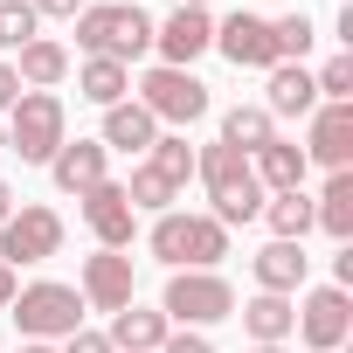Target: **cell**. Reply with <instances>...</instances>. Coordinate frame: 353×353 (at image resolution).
Wrapping results in <instances>:
<instances>
[{"instance_id": "cell-9", "label": "cell", "mask_w": 353, "mask_h": 353, "mask_svg": "<svg viewBox=\"0 0 353 353\" xmlns=\"http://www.w3.org/2000/svg\"><path fill=\"white\" fill-rule=\"evenodd\" d=\"M312 353H339L346 346V332H353V298L339 291V284H319V291H305V305H298V325H291Z\"/></svg>"}, {"instance_id": "cell-31", "label": "cell", "mask_w": 353, "mask_h": 353, "mask_svg": "<svg viewBox=\"0 0 353 353\" xmlns=\"http://www.w3.org/2000/svg\"><path fill=\"white\" fill-rule=\"evenodd\" d=\"M312 83H319V104H353V56H332Z\"/></svg>"}, {"instance_id": "cell-37", "label": "cell", "mask_w": 353, "mask_h": 353, "mask_svg": "<svg viewBox=\"0 0 353 353\" xmlns=\"http://www.w3.org/2000/svg\"><path fill=\"white\" fill-rule=\"evenodd\" d=\"M8 215H14V188H8V181H0V222H8Z\"/></svg>"}, {"instance_id": "cell-4", "label": "cell", "mask_w": 353, "mask_h": 353, "mask_svg": "<svg viewBox=\"0 0 353 353\" xmlns=\"http://www.w3.org/2000/svg\"><path fill=\"white\" fill-rule=\"evenodd\" d=\"M159 312H166V325H188V332L222 325V319H236V284L222 270H173Z\"/></svg>"}, {"instance_id": "cell-33", "label": "cell", "mask_w": 353, "mask_h": 353, "mask_svg": "<svg viewBox=\"0 0 353 353\" xmlns=\"http://www.w3.org/2000/svg\"><path fill=\"white\" fill-rule=\"evenodd\" d=\"M56 353H111V339H104V332H90V325H77V332H70Z\"/></svg>"}, {"instance_id": "cell-12", "label": "cell", "mask_w": 353, "mask_h": 353, "mask_svg": "<svg viewBox=\"0 0 353 353\" xmlns=\"http://www.w3.org/2000/svg\"><path fill=\"white\" fill-rule=\"evenodd\" d=\"M215 49L236 63V70H277V42H270V14H250L236 8L229 21H215Z\"/></svg>"}, {"instance_id": "cell-16", "label": "cell", "mask_w": 353, "mask_h": 353, "mask_svg": "<svg viewBox=\"0 0 353 353\" xmlns=\"http://www.w3.org/2000/svg\"><path fill=\"white\" fill-rule=\"evenodd\" d=\"M49 181H56L63 194H77V201H83L97 181H111V173H104V145H97V139H63V145H56V159H49Z\"/></svg>"}, {"instance_id": "cell-22", "label": "cell", "mask_w": 353, "mask_h": 353, "mask_svg": "<svg viewBox=\"0 0 353 353\" xmlns=\"http://www.w3.org/2000/svg\"><path fill=\"white\" fill-rule=\"evenodd\" d=\"M291 325H298V298H270V291H256V298L243 305V332H250L256 346H284Z\"/></svg>"}, {"instance_id": "cell-25", "label": "cell", "mask_w": 353, "mask_h": 353, "mask_svg": "<svg viewBox=\"0 0 353 353\" xmlns=\"http://www.w3.org/2000/svg\"><path fill=\"white\" fill-rule=\"evenodd\" d=\"M270 139H277V118H270L263 104H236V111H222V145H236L243 159L263 152Z\"/></svg>"}, {"instance_id": "cell-32", "label": "cell", "mask_w": 353, "mask_h": 353, "mask_svg": "<svg viewBox=\"0 0 353 353\" xmlns=\"http://www.w3.org/2000/svg\"><path fill=\"white\" fill-rule=\"evenodd\" d=\"M159 353H215V339H208V332H188V325H181V332H166V346H159Z\"/></svg>"}, {"instance_id": "cell-19", "label": "cell", "mask_w": 353, "mask_h": 353, "mask_svg": "<svg viewBox=\"0 0 353 353\" xmlns=\"http://www.w3.org/2000/svg\"><path fill=\"white\" fill-rule=\"evenodd\" d=\"M250 166H256V188L263 194H298L305 188V145H291V139H270L263 152H250Z\"/></svg>"}, {"instance_id": "cell-34", "label": "cell", "mask_w": 353, "mask_h": 353, "mask_svg": "<svg viewBox=\"0 0 353 353\" xmlns=\"http://www.w3.org/2000/svg\"><path fill=\"white\" fill-rule=\"evenodd\" d=\"M28 8H35V21H77L83 0H28Z\"/></svg>"}, {"instance_id": "cell-6", "label": "cell", "mask_w": 353, "mask_h": 353, "mask_svg": "<svg viewBox=\"0 0 353 353\" xmlns=\"http://www.w3.org/2000/svg\"><path fill=\"white\" fill-rule=\"evenodd\" d=\"M8 312H14L21 339H49V346H63V339L83 325V298H77V284H56V277H42V284H21Z\"/></svg>"}, {"instance_id": "cell-20", "label": "cell", "mask_w": 353, "mask_h": 353, "mask_svg": "<svg viewBox=\"0 0 353 353\" xmlns=\"http://www.w3.org/2000/svg\"><path fill=\"white\" fill-rule=\"evenodd\" d=\"M152 139H159V125H152V111L139 104V97H125V104H111L104 111V152H152Z\"/></svg>"}, {"instance_id": "cell-13", "label": "cell", "mask_w": 353, "mask_h": 353, "mask_svg": "<svg viewBox=\"0 0 353 353\" xmlns=\"http://www.w3.org/2000/svg\"><path fill=\"white\" fill-rule=\"evenodd\" d=\"M305 166H325V173H353V104H319V111H312Z\"/></svg>"}, {"instance_id": "cell-3", "label": "cell", "mask_w": 353, "mask_h": 353, "mask_svg": "<svg viewBox=\"0 0 353 353\" xmlns=\"http://www.w3.org/2000/svg\"><path fill=\"white\" fill-rule=\"evenodd\" d=\"M145 250H152L166 270H215V263L229 256V229H222L215 215H181V208H166V215H152Z\"/></svg>"}, {"instance_id": "cell-10", "label": "cell", "mask_w": 353, "mask_h": 353, "mask_svg": "<svg viewBox=\"0 0 353 353\" xmlns=\"http://www.w3.org/2000/svg\"><path fill=\"white\" fill-rule=\"evenodd\" d=\"M77 298L83 312H125L139 298V277H132V256L125 250H97L83 256V277H77Z\"/></svg>"}, {"instance_id": "cell-21", "label": "cell", "mask_w": 353, "mask_h": 353, "mask_svg": "<svg viewBox=\"0 0 353 353\" xmlns=\"http://www.w3.org/2000/svg\"><path fill=\"white\" fill-rule=\"evenodd\" d=\"M14 77H21V90H56L70 77V49L49 42V35H35L28 49H14Z\"/></svg>"}, {"instance_id": "cell-11", "label": "cell", "mask_w": 353, "mask_h": 353, "mask_svg": "<svg viewBox=\"0 0 353 353\" xmlns=\"http://www.w3.org/2000/svg\"><path fill=\"white\" fill-rule=\"evenodd\" d=\"M152 49H159L166 70H194V56L215 49V21H208V8H173L166 21H152Z\"/></svg>"}, {"instance_id": "cell-8", "label": "cell", "mask_w": 353, "mask_h": 353, "mask_svg": "<svg viewBox=\"0 0 353 353\" xmlns=\"http://www.w3.org/2000/svg\"><path fill=\"white\" fill-rule=\"evenodd\" d=\"M56 250H63V215L42 208V201H28V208H14L8 222H0V263H8V270L49 263Z\"/></svg>"}, {"instance_id": "cell-23", "label": "cell", "mask_w": 353, "mask_h": 353, "mask_svg": "<svg viewBox=\"0 0 353 353\" xmlns=\"http://www.w3.org/2000/svg\"><path fill=\"white\" fill-rule=\"evenodd\" d=\"M312 229H325L332 243H353V173H325V188L312 201Z\"/></svg>"}, {"instance_id": "cell-1", "label": "cell", "mask_w": 353, "mask_h": 353, "mask_svg": "<svg viewBox=\"0 0 353 353\" xmlns=\"http://www.w3.org/2000/svg\"><path fill=\"white\" fill-rule=\"evenodd\" d=\"M194 181L208 188V201H215L208 215H215L222 229H236V222H256V215H263V201H270V194L256 188V166H250L236 145H222V139L194 152Z\"/></svg>"}, {"instance_id": "cell-24", "label": "cell", "mask_w": 353, "mask_h": 353, "mask_svg": "<svg viewBox=\"0 0 353 353\" xmlns=\"http://www.w3.org/2000/svg\"><path fill=\"white\" fill-rule=\"evenodd\" d=\"M77 97L97 104V111H111V104L132 97V70H125V63H104V56H83V70H77Z\"/></svg>"}, {"instance_id": "cell-29", "label": "cell", "mask_w": 353, "mask_h": 353, "mask_svg": "<svg viewBox=\"0 0 353 353\" xmlns=\"http://www.w3.org/2000/svg\"><path fill=\"white\" fill-rule=\"evenodd\" d=\"M312 35H319V28H312V14H305V8H298V14H277V21H270V42H277V63H305Z\"/></svg>"}, {"instance_id": "cell-38", "label": "cell", "mask_w": 353, "mask_h": 353, "mask_svg": "<svg viewBox=\"0 0 353 353\" xmlns=\"http://www.w3.org/2000/svg\"><path fill=\"white\" fill-rule=\"evenodd\" d=\"M14 353H56V346H49V339H21Z\"/></svg>"}, {"instance_id": "cell-7", "label": "cell", "mask_w": 353, "mask_h": 353, "mask_svg": "<svg viewBox=\"0 0 353 353\" xmlns=\"http://www.w3.org/2000/svg\"><path fill=\"white\" fill-rule=\"evenodd\" d=\"M139 104L152 111V125L188 132V125L208 118V83H201L194 70H166V63H152V70L139 77Z\"/></svg>"}, {"instance_id": "cell-14", "label": "cell", "mask_w": 353, "mask_h": 353, "mask_svg": "<svg viewBox=\"0 0 353 353\" xmlns=\"http://www.w3.org/2000/svg\"><path fill=\"white\" fill-rule=\"evenodd\" d=\"M83 222H90L97 250H125V243L139 236V215H132V201H125V181H97V188L83 194Z\"/></svg>"}, {"instance_id": "cell-5", "label": "cell", "mask_w": 353, "mask_h": 353, "mask_svg": "<svg viewBox=\"0 0 353 353\" xmlns=\"http://www.w3.org/2000/svg\"><path fill=\"white\" fill-rule=\"evenodd\" d=\"M70 139V111L56 90H21L14 111H8V145L21 152V166H49L56 145Z\"/></svg>"}, {"instance_id": "cell-15", "label": "cell", "mask_w": 353, "mask_h": 353, "mask_svg": "<svg viewBox=\"0 0 353 353\" xmlns=\"http://www.w3.org/2000/svg\"><path fill=\"white\" fill-rule=\"evenodd\" d=\"M250 270H256V291H270V298H298L312 256H305V243H263V250L250 256Z\"/></svg>"}, {"instance_id": "cell-27", "label": "cell", "mask_w": 353, "mask_h": 353, "mask_svg": "<svg viewBox=\"0 0 353 353\" xmlns=\"http://www.w3.org/2000/svg\"><path fill=\"white\" fill-rule=\"evenodd\" d=\"M145 166L159 173L166 188H188V181H194V145H188V132H159L152 152H145Z\"/></svg>"}, {"instance_id": "cell-39", "label": "cell", "mask_w": 353, "mask_h": 353, "mask_svg": "<svg viewBox=\"0 0 353 353\" xmlns=\"http://www.w3.org/2000/svg\"><path fill=\"white\" fill-rule=\"evenodd\" d=\"M250 353H284V346H250Z\"/></svg>"}, {"instance_id": "cell-18", "label": "cell", "mask_w": 353, "mask_h": 353, "mask_svg": "<svg viewBox=\"0 0 353 353\" xmlns=\"http://www.w3.org/2000/svg\"><path fill=\"white\" fill-rule=\"evenodd\" d=\"M166 332H173L166 312H145V305L132 298L125 312H111V332H104V339H111V353H159Z\"/></svg>"}, {"instance_id": "cell-28", "label": "cell", "mask_w": 353, "mask_h": 353, "mask_svg": "<svg viewBox=\"0 0 353 353\" xmlns=\"http://www.w3.org/2000/svg\"><path fill=\"white\" fill-rule=\"evenodd\" d=\"M125 201H132V215H166L173 201H181V188H166L152 166H132V181H125Z\"/></svg>"}, {"instance_id": "cell-17", "label": "cell", "mask_w": 353, "mask_h": 353, "mask_svg": "<svg viewBox=\"0 0 353 353\" xmlns=\"http://www.w3.org/2000/svg\"><path fill=\"white\" fill-rule=\"evenodd\" d=\"M270 83H263V111L270 118H312L319 111V83H312V70L305 63H277V70H263Z\"/></svg>"}, {"instance_id": "cell-40", "label": "cell", "mask_w": 353, "mask_h": 353, "mask_svg": "<svg viewBox=\"0 0 353 353\" xmlns=\"http://www.w3.org/2000/svg\"><path fill=\"white\" fill-rule=\"evenodd\" d=\"M181 8H208V0H181Z\"/></svg>"}, {"instance_id": "cell-30", "label": "cell", "mask_w": 353, "mask_h": 353, "mask_svg": "<svg viewBox=\"0 0 353 353\" xmlns=\"http://www.w3.org/2000/svg\"><path fill=\"white\" fill-rule=\"evenodd\" d=\"M35 35H42V21L28 0H0V49H28Z\"/></svg>"}, {"instance_id": "cell-26", "label": "cell", "mask_w": 353, "mask_h": 353, "mask_svg": "<svg viewBox=\"0 0 353 353\" xmlns=\"http://www.w3.org/2000/svg\"><path fill=\"white\" fill-rule=\"evenodd\" d=\"M263 222H270V243H305L312 236V194H270L263 201Z\"/></svg>"}, {"instance_id": "cell-2", "label": "cell", "mask_w": 353, "mask_h": 353, "mask_svg": "<svg viewBox=\"0 0 353 353\" xmlns=\"http://www.w3.org/2000/svg\"><path fill=\"white\" fill-rule=\"evenodd\" d=\"M70 28H77L83 56H104V63H125V70H132V56L152 49V14L139 0H97V8H83Z\"/></svg>"}, {"instance_id": "cell-36", "label": "cell", "mask_w": 353, "mask_h": 353, "mask_svg": "<svg viewBox=\"0 0 353 353\" xmlns=\"http://www.w3.org/2000/svg\"><path fill=\"white\" fill-rule=\"evenodd\" d=\"M14 291H21V277H14L8 263H0V312H8V305H14Z\"/></svg>"}, {"instance_id": "cell-35", "label": "cell", "mask_w": 353, "mask_h": 353, "mask_svg": "<svg viewBox=\"0 0 353 353\" xmlns=\"http://www.w3.org/2000/svg\"><path fill=\"white\" fill-rule=\"evenodd\" d=\"M14 97H21V77H14V63H0V111H14Z\"/></svg>"}]
</instances>
